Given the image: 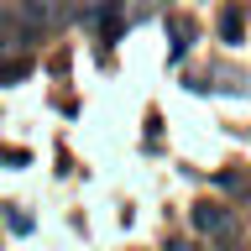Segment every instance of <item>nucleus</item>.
<instances>
[{
  "label": "nucleus",
  "mask_w": 251,
  "mask_h": 251,
  "mask_svg": "<svg viewBox=\"0 0 251 251\" xmlns=\"http://www.w3.org/2000/svg\"><path fill=\"white\" fill-rule=\"evenodd\" d=\"M5 220H11V230H16V235H26V230H31V220L21 215V209H11V215H5Z\"/></svg>",
  "instance_id": "obj_5"
},
{
  "label": "nucleus",
  "mask_w": 251,
  "mask_h": 251,
  "mask_svg": "<svg viewBox=\"0 0 251 251\" xmlns=\"http://www.w3.org/2000/svg\"><path fill=\"white\" fill-rule=\"evenodd\" d=\"M31 74V58H11V63H0V84H16V78H26Z\"/></svg>",
  "instance_id": "obj_4"
},
{
  "label": "nucleus",
  "mask_w": 251,
  "mask_h": 251,
  "mask_svg": "<svg viewBox=\"0 0 251 251\" xmlns=\"http://www.w3.org/2000/svg\"><path fill=\"white\" fill-rule=\"evenodd\" d=\"M16 16L37 31V26H58V21H63V5H58V0H21V5H16Z\"/></svg>",
  "instance_id": "obj_1"
},
{
  "label": "nucleus",
  "mask_w": 251,
  "mask_h": 251,
  "mask_svg": "<svg viewBox=\"0 0 251 251\" xmlns=\"http://www.w3.org/2000/svg\"><path fill=\"white\" fill-rule=\"evenodd\" d=\"M194 225L204 235H235V220L225 209H215V204H194Z\"/></svg>",
  "instance_id": "obj_2"
},
{
  "label": "nucleus",
  "mask_w": 251,
  "mask_h": 251,
  "mask_svg": "<svg viewBox=\"0 0 251 251\" xmlns=\"http://www.w3.org/2000/svg\"><path fill=\"white\" fill-rule=\"evenodd\" d=\"M0 162H11V168H21V162H26V152H21V147H5V152H0Z\"/></svg>",
  "instance_id": "obj_6"
},
{
  "label": "nucleus",
  "mask_w": 251,
  "mask_h": 251,
  "mask_svg": "<svg viewBox=\"0 0 251 251\" xmlns=\"http://www.w3.org/2000/svg\"><path fill=\"white\" fill-rule=\"evenodd\" d=\"M220 37H225V42H241V37H246V11H241V5H225V11H220Z\"/></svg>",
  "instance_id": "obj_3"
}]
</instances>
